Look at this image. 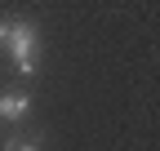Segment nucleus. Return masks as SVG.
<instances>
[{
  "mask_svg": "<svg viewBox=\"0 0 160 151\" xmlns=\"http://www.w3.org/2000/svg\"><path fill=\"white\" fill-rule=\"evenodd\" d=\"M5 49L13 58V71L18 76H31L36 58H40V27L31 22V18H9L5 22Z\"/></svg>",
  "mask_w": 160,
  "mask_h": 151,
  "instance_id": "1",
  "label": "nucleus"
},
{
  "mask_svg": "<svg viewBox=\"0 0 160 151\" xmlns=\"http://www.w3.org/2000/svg\"><path fill=\"white\" fill-rule=\"evenodd\" d=\"M27 111H31V98H27V93L22 89H5V93H0V120H27Z\"/></svg>",
  "mask_w": 160,
  "mask_h": 151,
  "instance_id": "2",
  "label": "nucleus"
},
{
  "mask_svg": "<svg viewBox=\"0 0 160 151\" xmlns=\"http://www.w3.org/2000/svg\"><path fill=\"white\" fill-rule=\"evenodd\" d=\"M0 49H5V22H0Z\"/></svg>",
  "mask_w": 160,
  "mask_h": 151,
  "instance_id": "4",
  "label": "nucleus"
},
{
  "mask_svg": "<svg viewBox=\"0 0 160 151\" xmlns=\"http://www.w3.org/2000/svg\"><path fill=\"white\" fill-rule=\"evenodd\" d=\"M5 151H45V134H13L5 138Z\"/></svg>",
  "mask_w": 160,
  "mask_h": 151,
  "instance_id": "3",
  "label": "nucleus"
}]
</instances>
